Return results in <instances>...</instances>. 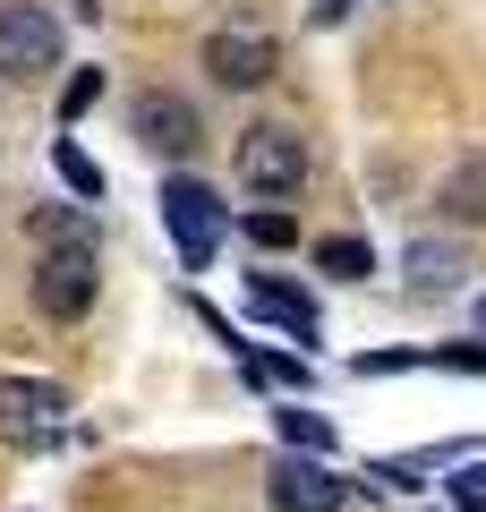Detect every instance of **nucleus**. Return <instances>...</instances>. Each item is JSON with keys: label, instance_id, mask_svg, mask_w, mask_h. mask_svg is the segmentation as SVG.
I'll list each match as a JSON object with an SVG mask.
<instances>
[{"label": "nucleus", "instance_id": "obj_2", "mask_svg": "<svg viewBox=\"0 0 486 512\" xmlns=\"http://www.w3.org/2000/svg\"><path fill=\"white\" fill-rule=\"evenodd\" d=\"M162 231L180 239V265L197 274V265H214L222 231H231V205H222L205 180H162Z\"/></svg>", "mask_w": 486, "mask_h": 512}, {"label": "nucleus", "instance_id": "obj_11", "mask_svg": "<svg viewBox=\"0 0 486 512\" xmlns=\"http://www.w3.org/2000/svg\"><path fill=\"white\" fill-rule=\"evenodd\" d=\"M26 222L43 248H94V205H35Z\"/></svg>", "mask_w": 486, "mask_h": 512}, {"label": "nucleus", "instance_id": "obj_9", "mask_svg": "<svg viewBox=\"0 0 486 512\" xmlns=\"http://www.w3.org/2000/svg\"><path fill=\"white\" fill-rule=\"evenodd\" d=\"M248 308H256V316H273L282 333H299V342L324 325V316H316V299H307V291H290V282H273V274H248Z\"/></svg>", "mask_w": 486, "mask_h": 512}, {"label": "nucleus", "instance_id": "obj_19", "mask_svg": "<svg viewBox=\"0 0 486 512\" xmlns=\"http://www.w3.org/2000/svg\"><path fill=\"white\" fill-rule=\"evenodd\" d=\"M478 333H486V299H478Z\"/></svg>", "mask_w": 486, "mask_h": 512}, {"label": "nucleus", "instance_id": "obj_13", "mask_svg": "<svg viewBox=\"0 0 486 512\" xmlns=\"http://www.w3.org/2000/svg\"><path fill=\"white\" fill-rule=\"evenodd\" d=\"M52 163H60V180H69V197H77V205H103V163H94V154L77 146V137H60V146H52Z\"/></svg>", "mask_w": 486, "mask_h": 512}, {"label": "nucleus", "instance_id": "obj_4", "mask_svg": "<svg viewBox=\"0 0 486 512\" xmlns=\"http://www.w3.org/2000/svg\"><path fill=\"white\" fill-rule=\"evenodd\" d=\"M0 436L9 444H60L69 436V393L60 384H43V376H0Z\"/></svg>", "mask_w": 486, "mask_h": 512}, {"label": "nucleus", "instance_id": "obj_14", "mask_svg": "<svg viewBox=\"0 0 486 512\" xmlns=\"http://www.w3.org/2000/svg\"><path fill=\"white\" fill-rule=\"evenodd\" d=\"M410 282H418V291H452V282H461V248L418 239V248H410Z\"/></svg>", "mask_w": 486, "mask_h": 512}, {"label": "nucleus", "instance_id": "obj_15", "mask_svg": "<svg viewBox=\"0 0 486 512\" xmlns=\"http://www.w3.org/2000/svg\"><path fill=\"white\" fill-rule=\"evenodd\" d=\"M273 427H282V444H290V453H333V427H324L316 410H299V402H290V410H273Z\"/></svg>", "mask_w": 486, "mask_h": 512}, {"label": "nucleus", "instance_id": "obj_16", "mask_svg": "<svg viewBox=\"0 0 486 512\" xmlns=\"http://www.w3.org/2000/svg\"><path fill=\"white\" fill-rule=\"evenodd\" d=\"M248 239H256V248H290V239H299V222H290L282 205H256V214H248Z\"/></svg>", "mask_w": 486, "mask_h": 512}, {"label": "nucleus", "instance_id": "obj_8", "mask_svg": "<svg viewBox=\"0 0 486 512\" xmlns=\"http://www.w3.org/2000/svg\"><path fill=\"white\" fill-rule=\"evenodd\" d=\"M137 137H145V154H197V146H205L197 103H188V94L145 86V94H137Z\"/></svg>", "mask_w": 486, "mask_h": 512}, {"label": "nucleus", "instance_id": "obj_1", "mask_svg": "<svg viewBox=\"0 0 486 512\" xmlns=\"http://www.w3.org/2000/svg\"><path fill=\"white\" fill-rule=\"evenodd\" d=\"M231 171H239V188H248V197H299V188H307V137L265 120V128H248V137H239Z\"/></svg>", "mask_w": 486, "mask_h": 512}, {"label": "nucleus", "instance_id": "obj_10", "mask_svg": "<svg viewBox=\"0 0 486 512\" xmlns=\"http://www.w3.org/2000/svg\"><path fill=\"white\" fill-rule=\"evenodd\" d=\"M435 214H444V222H486V154H469V163L444 171V188H435Z\"/></svg>", "mask_w": 486, "mask_h": 512}, {"label": "nucleus", "instance_id": "obj_3", "mask_svg": "<svg viewBox=\"0 0 486 512\" xmlns=\"http://www.w3.org/2000/svg\"><path fill=\"white\" fill-rule=\"evenodd\" d=\"M205 69H214V86H231V94H256L273 69H282V43H273V26H256V18H231V26H214V35H205Z\"/></svg>", "mask_w": 486, "mask_h": 512}, {"label": "nucleus", "instance_id": "obj_6", "mask_svg": "<svg viewBox=\"0 0 486 512\" xmlns=\"http://www.w3.org/2000/svg\"><path fill=\"white\" fill-rule=\"evenodd\" d=\"M94 248H43V265H35V308L52 316V325H77V316L94 308Z\"/></svg>", "mask_w": 486, "mask_h": 512}, {"label": "nucleus", "instance_id": "obj_7", "mask_svg": "<svg viewBox=\"0 0 486 512\" xmlns=\"http://www.w3.org/2000/svg\"><path fill=\"white\" fill-rule=\"evenodd\" d=\"M265 495H273V512H342L350 504V478H333L324 470V453H282L273 461V478H265Z\"/></svg>", "mask_w": 486, "mask_h": 512}, {"label": "nucleus", "instance_id": "obj_12", "mask_svg": "<svg viewBox=\"0 0 486 512\" xmlns=\"http://www.w3.org/2000/svg\"><path fill=\"white\" fill-rule=\"evenodd\" d=\"M316 274H333V282H367V274H376V248H367L359 231H333V239H316Z\"/></svg>", "mask_w": 486, "mask_h": 512}, {"label": "nucleus", "instance_id": "obj_17", "mask_svg": "<svg viewBox=\"0 0 486 512\" xmlns=\"http://www.w3.org/2000/svg\"><path fill=\"white\" fill-rule=\"evenodd\" d=\"M94 94H103V69H77L69 86H60V120H86V111H94Z\"/></svg>", "mask_w": 486, "mask_h": 512}, {"label": "nucleus", "instance_id": "obj_18", "mask_svg": "<svg viewBox=\"0 0 486 512\" xmlns=\"http://www.w3.org/2000/svg\"><path fill=\"white\" fill-rule=\"evenodd\" d=\"M342 9H350V0H316V26H333V18H342Z\"/></svg>", "mask_w": 486, "mask_h": 512}, {"label": "nucleus", "instance_id": "obj_5", "mask_svg": "<svg viewBox=\"0 0 486 512\" xmlns=\"http://www.w3.org/2000/svg\"><path fill=\"white\" fill-rule=\"evenodd\" d=\"M60 69V18L35 0H0V77H43Z\"/></svg>", "mask_w": 486, "mask_h": 512}]
</instances>
